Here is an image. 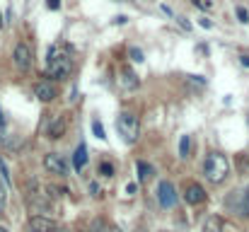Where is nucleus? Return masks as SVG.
<instances>
[{"instance_id":"nucleus-1","label":"nucleus","mask_w":249,"mask_h":232,"mask_svg":"<svg viewBox=\"0 0 249 232\" xmlns=\"http://www.w3.org/2000/svg\"><path fill=\"white\" fill-rule=\"evenodd\" d=\"M228 172H230V162H228V157L223 153H211L206 157V162H203V174H206L208 181L220 184V181H225Z\"/></svg>"},{"instance_id":"nucleus-2","label":"nucleus","mask_w":249,"mask_h":232,"mask_svg":"<svg viewBox=\"0 0 249 232\" xmlns=\"http://www.w3.org/2000/svg\"><path fill=\"white\" fill-rule=\"evenodd\" d=\"M27 208H29L34 215H44V218L51 215V203H49V198L41 194L36 179H32L29 186H27Z\"/></svg>"},{"instance_id":"nucleus-3","label":"nucleus","mask_w":249,"mask_h":232,"mask_svg":"<svg viewBox=\"0 0 249 232\" xmlns=\"http://www.w3.org/2000/svg\"><path fill=\"white\" fill-rule=\"evenodd\" d=\"M71 73H73V61L66 54H58V49L53 46L49 51V75L56 80H66Z\"/></svg>"},{"instance_id":"nucleus-4","label":"nucleus","mask_w":249,"mask_h":232,"mask_svg":"<svg viewBox=\"0 0 249 232\" xmlns=\"http://www.w3.org/2000/svg\"><path fill=\"white\" fill-rule=\"evenodd\" d=\"M116 128H119V133L124 136L126 143H136L138 136H141L138 116H133L131 111H121V114H119V119H116Z\"/></svg>"},{"instance_id":"nucleus-5","label":"nucleus","mask_w":249,"mask_h":232,"mask_svg":"<svg viewBox=\"0 0 249 232\" xmlns=\"http://www.w3.org/2000/svg\"><path fill=\"white\" fill-rule=\"evenodd\" d=\"M12 61H15V66H17L22 73H27V71L32 68V49L19 41V44L15 46V51H12Z\"/></svg>"},{"instance_id":"nucleus-6","label":"nucleus","mask_w":249,"mask_h":232,"mask_svg":"<svg viewBox=\"0 0 249 232\" xmlns=\"http://www.w3.org/2000/svg\"><path fill=\"white\" fill-rule=\"evenodd\" d=\"M44 167H46L51 174H61V177L68 174V162H66V157H61L58 153L46 155V157H44Z\"/></svg>"},{"instance_id":"nucleus-7","label":"nucleus","mask_w":249,"mask_h":232,"mask_svg":"<svg viewBox=\"0 0 249 232\" xmlns=\"http://www.w3.org/2000/svg\"><path fill=\"white\" fill-rule=\"evenodd\" d=\"M158 201H160L162 208H172L177 203V191H174V186L169 181H160V186H158Z\"/></svg>"},{"instance_id":"nucleus-8","label":"nucleus","mask_w":249,"mask_h":232,"mask_svg":"<svg viewBox=\"0 0 249 232\" xmlns=\"http://www.w3.org/2000/svg\"><path fill=\"white\" fill-rule=\"evenodd\" d=\"M34 97H36L39 102H53V99L58 97V92H56V87H53L49 80H41V82L34 85Z\"/></svg>"},{"instance_id":"nucleus-9","label":"nucleus","mask_w":249,"mask_h":232,"mask_svg":"<svg viewBox=\"0 0 249 232\" xmlns=\"http://www.w3.org/2000/svg\"><path fill=\"white\" fill-rule=\"evenodd\" d=\"M184 198H186V203H191V206H198V203H203L206 201V189L201 186V184H189L186 186V191H184Z\"/></svg>"},{"instance_id":"nucleus-10","label":"nucleus","mask_w":249,"mask_h":232,"mask_svg":"<svg viewBox=\"0 0 249 232\" xmlns=\"http://www.w3.org/2000/svg\"><path fill=\"white\" fill-rule=\"evenodd\" d=\"M29 230L32 232H56V223H53V218L32 215L29 218Z\"/></svg>"},{"instance_id":"nucleus-11","label":"nucleus","mask_w":249,"mask_h":232,"mask_svg":"<svg viewBox=\"0 0 249 232\" xmlns=\"http://www.w3.org/2000/svg\"><path fill=\"white\" fill-rule=\"evenodd\" d=\"M116 82H119V87H121V89H126V92H131V89H136V87H138V77H136V73H133L131 68H119V77H116Z\"/></svg>"},{"instance_id":"nucleus-12","label":"nucleus","mask_w":249,"mask_h":232,"mask_svg":"<svg viewBox=\"0 0 249 232\" xmlns=\"http://www.w3.org/2000/svg\"><path fill=\"white\" fill-rule=\"evenodd\" d=\"M63 133H66V119L63 116H56L53 124H51V128H49V138L51 141H58Z\"/></svg>"},{"instance_id":"nucleus-13","label":"nucleus","mask_w":249,"mask_h":232,"mask_svg":"<svg viewBox=\"0 0 249 232\" xmlns=\"http://www.w3.org/2000/svg\"><path fill=\"white\" fill-rule=\"evenodd\" d=\"M73 164H75V169H83L85 164H87V145L80 143L78 148H75V155H73Z\"/></svg>"},{"instance_id":"nucleus-14","label":"nucleus","mask_w":249,"mask_h":232,"mask_svg":"<svg viewBox=\"0 0 249 232\" xmlns=\"http://www.w3.org/2000/svg\"><path fill=\"white\" fill-rule=\"evenodd\" d=\"M5 150L7 153H19L22 150V145H24V141H22V136H10V138H5Z\"/></svg>"},{"instance_id":"nucleus-15","label":"nucleus","mask_w":249,"mask_h":232,"mask_svg":"<svg viewBox=\"0 0 249 232\" xmlns=\"http://www.w3.org/2000/svg\"><path fill=\"white\" fill-rule=\"evenodd\" d=\"M136 169H138V177H141V181H145V179H150L153 174H155V169L148 164V162H136Z\"/></svg>"},{"instance_id":"nucleus-16","label":"nucleus","mask_w":249,"mask_h":232,"mask_svg":"<svg viewBox=\"0 0 249 232\" xmlns=\"http://www.w3.org/2000/svg\"><path fill=\"white\" fill-rule=\"evenodd\" d=\"M203 232H223V223H220V218H215V215L206 218V223H203Z\"/></svg>"},{"instance_id":"nucleus-17","label":"nucleus","mask_w":249,"mask_h":232,"mask_svg":"<svg viewBox=\"0 0 249 232\" xmlns=\"http://www.w3.org/2000/svg\"><path fill=\"white\" fill-rule=\"evenodd\" d=\"M189 148H191V138L181 136V141H179V157H189Z\"/></svg>"},{"instance_id":"nucleus-18","label":"nucleus","mask_w":249,"mask_h":232,"mask_svg":"<svg viewBox=\"0 0 249 232\" xmlns=\"http://www.w3.org/2000/svg\"><path fill=\"white\" fill-rule=\"evenodd\" d=\"M128 56H131V61H136V63H143V61H145V58H143V51H141V49H136V46H133V49H128Z\"/></svg>"},{"instance_id":"nucleus-19","label":"nucleus","mask_w":249,"mask_h":232,"mask_svg":"<svg viewBox=\"0 0 249 232\" xmlns=\"http://www.w3.org/2000/svg\"><path fill=\"white\" fill-rule=\"evenodd\" d=\"M92 131H94V136L99 138V141H104L107 136H104V126L99 124V121H92Z\"/></svg>"},{"instance_id":"nucleus-20","label":"nucleus","mask_w":249,"mask_h":232,"mask_svg":"<svg viewBox=\"0 0 249 232\" xmlns=\"http://www.w3.org/2000/svg\"><path fill=\"white\" fill-rule=\"evenodd\" d=\"M5 203H7V189H5L2 181H0V215L5 213Z\"/></svg>"},{"instance_id":"nucleus-21","label":"nucleus","mask_w":249,"mask_h":232,"mask_svg":"<svg viewBox=\"0 0 249 232\" xmlns=\"http://www.w3.org/2000/svg\"><path fill=\"white\" fill-rule=\"evenodd\" d=\"M109 228H107V223L102 220V218H97L94 223H92V232H107Z\"/></svg>"},{"instance_id":"nucleus-22","label":"nucleus","mask_w":249,"mask_h":232,"mask_svg":"<svg viewBox=\"0 0 249 232\" xmlns=\"http://www.w3.org/2000/svg\"><path fill=\"white\" fill-rule=\"evenodd\" d=\"M99 172H102L104 177H111V174H114V167H111L109 162H102V164H99Z\"/></svg>"},{"instance_id":"nucleus-23","label":"nucleus","mask_w":249,"mask_h":232,"mask_svg":"<svg viewBox=\"0 0 249 232\" xmlns=\"http://www.w3.org/2000/svg\"><path fill=\"white\" fill-rule=\"evenodd\" d=\"M46 191H51V194H49L51 198H58V196H63V194H66V191H63V189H58V186H49Z\"/></svg>"},{"instance_id":"nucleus-24","label":"nucleus","mask_w":249,"mask_h":232,"mask_svg":"<svg viewBox=\"0 0 249 232\" xmlns=\"http://www.w3.org/2000/svg\"><path fill=\"white\" fill-rule=\"evenodd\" d=\"M237 17H240V22H249V12L245 7H237Z\"/></svg>"},{"instance_id":"nucleus-25","label":"nucleus","mask_w":249,"mask_h":232,"mask_svg":"<svg viewBox=\"0 0 249 232\" xmlns=\"http://www.w3.org/2000/svg\"><path fill=\"white\" fill-rule=\"evenodd\" d=\"M0 172H2V177H5V181L10 184V174H7V167H5V160L0 157Z\"/></svg>"},{"instance_id":"nucleus-26","label":"nucleus","mask_w":249,"mask_h":232,"mask_svg":"<svg viewBox=\"0 0 249 232\" xmlns=\"http://www.w3.org/2000/svg\"><path fill=\"white\" fill-rule=\"evenodd\" d=\"M198 24H201L203 29H211V27H213V22H211L208 17H201V19H198Z\"/></svg>"},{"instance_id":"nucleus-27","label":"nucleus","mask_w":249,"mask_h":232,"mask_svg":"<svg viewBox=\"0 0 249 232\" xmlns=\"http://www.w3.org/2000/svg\"><path fill=\"white\" fill-rule=\"evenodd\" d=\"M194 5H198V7H203V10H211V2L208 0H191Z\"/></svg>"},{"instance_id":"nucleus-28","label":"nucleus","mask_w":249,"mask_h":232,"mask_svg":"<svg viewBox=\"0 0 249 232\" xmlns=\"http://www.w3.org/2000/svg\"><path fill=\"white\" fill-rule=\"evenodd\" d=\"M46 5H49V10H58L61 7V0H46Z\"/></svg>"},{"instance_id":"nucleus-29","label":"nucleus","mask_w":249,"mask_h":232,"mask_svg":"<svg viewBox=\"0 0 249 232\" xmlns=\"http://www.w3.org/2000/svg\"><path fill=\"white\" fill-rule=\"evenodd\" d=\"M89 191H92V196H102V189L97 184H89Z\"/></svg>"},{"instance_id":"nucleus-30","label":"nucleus","mask_w":249,"mask_h":232,"mask_svg":"<svg viewBox=\"0 0 249 232\" xmlns=\"http://www.w3.org/2000/svg\"><path fill=\"white\" fill-rule=\"evenodd\" d=\"M177 22H179V24H181L184 29H191V24L186 22V17H177Z\"/></svg>"},{"instance_id":"nucleus-31","label":"nucleus","mask_w":249,"mask_h":232,"mask_svg":"<svg viewBox=\"0 0 249 232\" xmlns=\"http://www.w3.org/2000/svg\"><path fill=\"white\" fill-rule=\"evenodd\" d=\"M114 22H116V24H126V22H128V17H126V15H119Z\"/></svg>"},{"instance_id":"nucleus-32","label":"nucleus","mask_w":249,"mask_h":232,"mask_svg":"<svg viewBox=\"0 0 249 232\" xmlns=\"http://www.w3.org/2000/svg\"><path fill=\"white\" fill-rule=\"evenodd\" d=\"M136 189H138L136 184H128V186H126V194H136Z\"/></svg>"},{"instance_id":"nucleus-33","label":"nucleus","mask_w":249,"mask_h":232,"mask_svg":"<svg viewBox=\"0 0 249 232\" xmlns=\"http://www.w3.org/2000/svg\"><path fill=\"white\" fill-rule=\"evenodd\" d=\"M2 131H5V119H2V109H0V136H2Z\"/></svg>"},{"instance_id":"nucleus-34","label":"nucleus","mask_w":249,"mask_h":232,"mask_svg":"<svg viewBox=\"0 0 249 232\" xmlns=\"http://www.w3.org/2000/svg\"><path fill=\"white\" fill-rule=\"evenodd\" d=\"M107 232H124V230H121L119 225H111V228H109V230H107Z\"/></svg>"},{"instance_id":"nucleus-35","label":"nucleus","mask_w":249,"mask_h":232,"mask_svg":"<svg viewBox=\"0 0 249 232\" xmlns=\"http://www.w3.org/2000/svg\"><path fill=\"white\" fill-rule=\"evenodd\" d=\"M242 66H249V56H242Z\"/></svg>"},{"instance_id":"nucleus-36","label":"nucleus","mask_w":249,"mask_h":232,"mask_svg":"<svg viewBox=\"0 0 249 232\" xmlns=\"http://www.w3.org/2000/svg\"><path fill=\"white\" fill-rule=\"evenodd\" d=\"M56 232H73V230H68V228H63V230H56Z\"/></svg>"},{"instance_id":"nucleus-37","label":"nucleus","mask_w":249,"mask_h":232,"mask_svg":"<svg viewBox=\"0 0 249 232\" xmlns=\"http://www.w3.org/2000/svg\"><path fill=\"white\" fill-rule=\"evenodd\" d=\"M0 232H10V230H7V228H0Z\"/></svg>"},{"instance_id":"nucleus-38","label":"nucleus","mask_w":249,"mask_h":232,"mask_svg":"<svg viewBox=\"0 0 249 232\" xmlns=\"http://www.w3.org/2000/svg\"><path fill=\"white\" fill-rule=\"evenodd\" d=\"M0 27H2V15H0Z\"/></svg>"},{"instance_id":"nucleus-39","label":"nucleus","mask_w":249,"mask_h":232,"mask_svg":"<svg viewBox=\"0 0 249 232\" xmlns=\"http://www.w3.org/2000/svg\"><path fill=\"white\" fill-rule=\"evenodd\" d=\"M116 2H128V0H116Z\"/></svg>"}]
</instances>
